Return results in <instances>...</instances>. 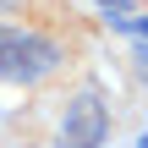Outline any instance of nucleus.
I'll use <instances>...</instances> for the list:
<instances>
[{"instance_id": "obj_3", "label": "nucleus", "mask_w": 148, "mask_h": 148, "mask_svg": "<svg viewBox=\"0 0 148 148\" xmlns=\"http://www.w3.org/2000/svg\"><path fill=\"white\" fill-rule=\"evenodd\" d=\"M16 5H22V0H0V16H5V11H16Z\"/></svg>"}, {"instance_id": "obj_1", "label": "nucleus", "mask_w": 148, "mask_h": 148, "mask_svg": "<svg viewBox=\"0 0 148 148\" xmlns=\"http://www.w3.org/2000/svg\"><path fill=\"white\" fill-rule=\"evenodd\" d=\"M60 60H66V49H60L55 38H44V33H33V27H11V22H0V82H22V88H33V82L55 77Z\"/></svg>"}, {"instance_id": "obj_2", "label": "nucleus", "mask_w": 148, "mask_h": 148, "mask_svg": "<svg viewBox=\"0 0 148 148\" xmlns=\"http://www.w3.org/2000/svg\"><path fill=\"white\" fill-rule=\"evenodd\" d=\"M104 137H110V104L99 88H82L60 115V148H104Z\"/></svg>"}]
</instances>
